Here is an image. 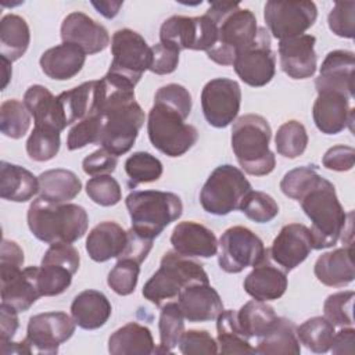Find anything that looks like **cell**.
Listing matches in <instances>:
<instances>
[{"instance_id":"603a6c76","label":"cell","mask_w":355,"mask_h":355,"mask_svg":"<svg viewBox=\"0 0 355 355\" xmlns=\"http://www.w3.org/2000/svg\"><path fill=\"white\" fill-rule=\"evenodd\" d=\"M178 304L184 319L193 323L214 320L223 311L220 295L209 283H194L184 287L178 295Z\"/></svg>"},{"instance_id":"d6a6232c","label":"cell","mask_w":355,"mask_h":355,"mask_svg":"<svg viewBox=\"0 0 355 355\" xmlns=\"http://www.w3.org/2000/svg\"><path fill=\"white\" fill-rule=\"evenodd\" d=\"M37 179L40 198L49 202H68L73 200L82 190L80 179L68 169H49L42 172Z\"/></svg>"},{"instance_id":"83f0119b","label":"cell","mask_w":355,"mask_h":355,"mask_svg":"<svg viewBox=\"0 0 355 355\" xmlns=\"http://www.w3.org/2000/svg\"><path fill=\"white\" fill-rule=\"evenodd\" d=\"M86 61V53L69 43L47 49L40 57V68L51 79L68 80L78 75Z\"/></svg>"},{"instance_id":"9c48e42d","label":"cell","mask_w":355,"mask_h":355,"mask_svg":"<svg viewBox=\"0 0 355 355\" xmlns=\"http://www.w3.org/2000/svg\"><path fill=\"white\" fill-rule=\"evenodd\" d=\"M111 53L112 61L105 76L135 89L143 73L151 67V47L140 33L123 28L112 35Z\"/></svg>"},{"instance_id":"cb8c5ba5","label":"cell","mask_w":355,"mask_h":355,"mask_svg":"<svg viewBox=\"0 0 355 355\" xmlns=\"http://www.w3.org/2000/svg\"><path fill=\"white\" fill-rule=\"evenodd\" d=\"M171 244L176 252L189 258H211L218 252V240L214 232L193 220L180 222L173 227Z\"/></svg>"},{"instance_id":"d6986e66","label":"cell","mask_w":355,"mask_h":355,"mask_svg":"<svg viewBox=\"0 0 355 355\" xmlns=\"http://www.w3.org/2000/svg\"><path fill=\"white\" fill-rule=\"evenodd\" d=\"M62 43L80 47L86 54H96L107 49L110 35L107 29L89 15L75 11L68 14L61 24Z\"/></svg>"},{"instance_id":"ac0fdd59","label":"cell","mask_w":355,"mask_h":355,"mask_svg":"<svg viewBox=\"0 0 355 355\" xmlns=\"http://www.w3.org/2000/svg\"><path fill=\"white\" fill-rule=\"evenodd\" d=\"M316 37L300 35L279 40V61L282 71L291 79H306L316 72Z\"/></svg>"},{"instance_id":"3957f363","label":"cell","mask_w":355,"mask_h":355,"mask_svg":"<svg viewBox=\"0 0 355 355\" xmlns=\"http://www.w3.org/2000/svg\"><path fill=\"white\" fill-rule=\"evenodd\" d=\"M218 28L215 46L207 51L209 60L219 65H233L239 53L247 49L257 37V18L239 3H211L205 12Z\"/></svg>"},{"instance_id":"e575fe53","label":"cell","mask_w":355,"mask_h":355,"mask_svg":"<svg viewBox=\"0 0 355 355\" xmlns=\"http://www.w3.org/2000/svg\"><path fill=\"white\" fill-rule=\"evenodd\" d=\"M31 42L26 21L17 14H7L0 22V57L8 61L19 60Z\"/></svg>"},{"instance_id":"db71d44e","label":"cell","mask_w":355,"mask_h":355,"mask_svg":"<svg viewBox=\"0 0 355 355\" xmlns=\"http://www.w3.org/2000/svg\"><path fill=\"white\" fill-rule=\"evenodd\" d=\"M178 345L180 352L184 355H211L218 352V343L207 330L183 331Z\"/></svg>"},{"instance_id":"8992f818","label":"cell","mask_w":355,"mask_h":355,"mask_svg":"<svg viewBox=\"0 0 355 355\" xmlns=\"http://www.w3.org/2000/svg\"><path fill=\"white\" fill-rule=\"evenodd\" d=\"M194 283H209L202 265L179 252L166 251L158 270L143 286L141 294L157 306L178 298L179 293Z\"/></svg>"},{"instance_id":"9a60e30c","label":"cell","mask_w":355,"mask_h":355,"mask_svg":"<svg viewBox=\"0 0 355 355\" xmlns=\"http://www.w3.org/2000/svg\"><path fill=\"white\" fill-rule=\"evenodd\" d=\"M233 68L239 78L252 87H262L272 80L276 71V57L270 49L269 31L258 28L255 40L237 54Z\"/></svg>"},{"instance_id":"d4e9b609","label":"cell","mask_w":355,"mask_h":355,"mask_svg":"<svg viewBox=\"0 0 355 355\" xmlns=\"http://www.w3.org/2000/svg\"><path fill=\"white\" fill-rule=\"evenodd\" d=\"M35 273L36 266H28L11 275L1 276V304L14 308L18 313L28 311L42 297Z\"/></svg>"},{"instance_id":"4dcf8cb0","label":"cell","mask_w":355,"mask_h":355,"mask_svg":"<svg viewBox=\"0 0 355 355\" xmlns=\"http://www.w3.org/2000/svg\"><path fill=\"white\" fill-rule=\"evenodd\" d=\"M39 193V179L28 169L6 161L0 164V196L14 202H25Z\"/></svg>"},{"instance_id":"f546056e","label":"cell","mask_w":355,"mask_h":355,"mask_svg":"<svg viewBox=\"0 0 355 355\" xmlns=\"http://www.w3.org/2000/svg\"><path fill=\"white\" fill-rule=\"evenodd\" d=\"M112 308L108 298L97 290H85L79 293L71 304V315L75 323L85 330H96L103 327Z\"/></svg>"},{"instance_id":"2e32d148","label":"cell","mask_w":355,"mask_h":355,"mask_svg":"<svg viewBox=\"0 0 355 355\" xmlns=\"http://www.w3.org/2000/svg\"><path fill=\"white\" fill-rule=\"evenodd\" d=\"M241 104L240 85L229 78H215L201 92V107L207 122L214 128H226L234 122Z\"/></svg>"},{"instance_id":"94428289","label":"cell","mask_w":355,"mask_h":355,"mask_svg":"<svg viewBox=\"0 0 355 355\" xmlns=\"http://www.w3.org/2000/svg\"><path fill=\"white\" fill-rule=\"evenodd\" d=\"M153 241H154V239L146 237V236L137 233L133 227H130L128 230V241H126L125 250L119 255L118 259L128 258V259L136 261L137 263H141L147 258L150 250L153 248Z\"/></svg>"},{"instance_id":"30bf717a","label":"cell","mask_w":355,"mask_h":355,"mask_svg":"<svg viewBox=\"0 0 355 355\" xmlns=\"http://www.w3.org/2000/svg\"><path fill=\"white\" fill-rule=\"evenodd\" d=\"M251 183L244 173L229 164L216 166L200 191V204L205 212L212 215H227L240 205L251 191Z\"/></svg>"},{"instance_id":"ffe728a7","label":"cell","mask_w":355,"mask_h":355,"mask_svg":"<svg viewBox=\"0 0 355 355\" xmlns=\"http://www.w3.org/2000/svg\"><path fill=\"white\" fill-rule=\"evenodd\" d=\"M355 55L348 50H333L324 57L315 86L318 93L337 92L354 97Z\"/></svg>"},{"instance_id":"11a10c76","label":"cell","mask_w":355,"mask_h":355,"mask_svg":"<svg viewBox=\"0 0 355 355\" xmlns=\"http://www.w3.org/2000/svg\"><path fill=\"white\" fill-rule=\"evenodd\" d=\"M154 103L166 104L183 114L184 118H187L191 111V94L184 86L178 83H168L161 86L155 93Z\"/></svg>"},{"instance_id":"7402d4cb","label":"cell","mask_w":355,"mask_h":355,"mask_svg":"<svg viewBox=\"0 0 355 355\" xmlns=\"http://www.w3.org/2000/svg\"><path fill=\"white\" fill-rule=\"evenodd\" d=\"M287 272L272 261L269 248H266L263 259L247 275L243 286L254 300L266 302L280 298L287 290Z\"/></svg>"},{"instance_id":"8fae6325","label":"cell","mask_w":355,"mask_h":355,"mask_svg":"<svg viewBox=\"0 0 355 355\" xmlns=\"http://www.w3.org/2000/svg\"><path fill=\"white\" fill-rule=\"evenodd\" d=\"M75 320L65 312H43L29 318L26 337L17 343V354L54 355L75 333Z\"/></svg>"},{"instance_id":"7c38bea8","label":"cell","mask_w":355,"mask_h":355,"mask_svg":"<svg viewBox=\"0 0 355 355\" xmlns=\"http://www.w3.org/2000/svg\"><path fill=\"white\" fill-rule=\"evenodd\" d=\"M218 39L215 21L207 14L201 17L173 15L159 29V43L182 50H211Z\"/></svg>"},{"instance_id":"484cf974","label":"cell","mask_w":355,"mask_h":355,"mask_svg":"<svg viewBox=\"0 0 355 355\" xmlns=\"http://www.w3.org/2000/svg\"><path fill=\"white\" fill-rule=\"evenodd\" d=\"M316 279L329 287H344L354 282L355 266L352 245H345L322 254L313 266Z\"/></svg>"},{"instance_id":"680465c9","label":"cell","mask_w":355,"mask_h":355,"mask_svg":"<svg viewBox=\"0 0 355 355\" xmlns=\"http://www.w3.org/2000/svg\"><path fill=\"white\" fill-rule=\"evenodd\" d=\"M118 164V159L114 154L108 153L104 148L96 150L90 155H87L82 161V168L85 173L90 176H98V175H110L115 171Z\"/></svg>"},{"instance_id":"6125c7cd","label":"cell","mask_w":355,"mask_h":355,"mask_svg":"<svg viewBox=\"0 0 355 355\" xmlns=\"http://www.w3.org/2000/svg\"><path fill=\"white\" fill-rule=\"evenodd\" d=\"M24 265V251L21 247L11 240L3 239L0 251V270L1 276L11 275L21 270Z\"/></svg>"},{"instance_id":"74e56055","label":"cell","mask_w":355,"mask_h":355,"mask_svg":"<svg viewBox=\"0 0 355 355\" xmlns=\"http://www.w3.org/2000/svg\"><path fill=\"white\" fill-rule=\"evenodd\" d=\"M236 316L240 329L248 338L262 337L277 319L275 309L265 301L259 300H251L245 302L236 312Z\"/></svg>"},{"instance_id":"ba28073f","label":"cell","mask_w":355,"mask_h":355,"mask_svg":"<svg viewBox=\"0 0 355 355\" xmlns=\"http://www.w3.org/2000/svg\"><path fill=\"white\" fill-rule=\"evenodd\" d=\"M186 119L178 110L162 103H154L147 119L151 144L168 157H180L187 153L196 144L198 130L186 123Z\"/></svg>"},{"instance_id":"4316f807","label":"cell","mask_w":355,"mask_h":355,"mask_svg":"<svg viewBox=\"0 0 355 355\" xmlns=\"http://www.w3.org/2000/svg\"><path fill=\"white\" fill-rule=\"evenodd\" d=\"M128 241V232L116 222L105 220L96 225L86 239V251L96 262L119 258Z\"/></svg>"},{"instance_id":"60d3db41","label":"cell","mask_w":355,"mask_h":355,"mask_svg":"<svg viewBox=\"0 0 355 355\" xmlns=\"http://www.w3.org/2000/svg\"><path fill=\"white\" fill-rule=\"evenodd\" d=\"M31 114L24 101L10 98L0 105V130L10 139H21L31 126Z\"/></svg>"},{"instance_id":"e7e4bbea","label":"cell","mask_w":355,"mask_h":355,"mask_svg":"<svg viewBox=\"0 0 355 355\" xmlns=\"http://www.w3.org/2000/svg\"><path fill=\"white\" fill-rule=\"evenodd\" d=\"M354 341H355L354 327L352 326L343 327L340 331L334 333L330 349L336 355L354 354Z\"/></svg>"},{"instance_id":"5b68a950","label":"cell","mask_w":355,"mask_h":355,"mask_svg":"<svg viewBox=\"0 0 355 355\" xmlns=\"http://www.w3.org/2000/svg\"><path fill=\"white\" fill-rule=\"evenodd\" d=\"M272 130L269 122L258 114L237 118L232 128V148L245 173L269 175L276 166L275 154L269 148Z\"/></svg>"},{"instance_id":"7bdbcfd3","label":"cell","mask_w":355,"mask_h":355,"mask_svg":"<svg viewBox=\"0 0 355 355\" xmlns=\"http://www.w3.org/2000/svg\"><path fill=\"white\" fill-rule=\"evenodd\" d=\"M60 132L49 126H35L26 140V153L36 162L53 159L60 151Z\"/></svg>"},{"instance_id":"52a82bcc","label":"cell","mask_w":355,"mask_h":355,"mask_svg":"<svg viewBox=\"0 0 355 355\" xmlns=\"http://www.w3.org/2000/svg\"><path fill=\"white\" fill-rule=\"evenodd\" d=\"M132 219V227L150 239L182 216L183 204L178 194L159 190L132 191L125 200Z\"/></svg>"},{"instance_id":"7a4b0ae2","label":"cell","mask_w":355,"mask_h":355,"mask_svg":"<svg viewBox=\"0 0 355 355\" xmlns=\"http://www.w3.org/2000/svg\"><path fill=\"white\" fill-rule=\"evenodd\" d=\"M298 201L312 222L309 230L313 240V250L334 247L345 233V225L352 218V212L345 214L338 201L334 184L319 176Z\"/></svg>"},{"instance_id":"b9f144b4","label":"cell","mask_w":355,"mask_h":355,"mask_svg":"<svg viewBox=\"0 0 355 355\" xmlns=\"http://www.w3.org/2000/svg\"><path fill=\"white\" fill-rule=\"evenodd\" d=\"M276 150L286 158H297L304 154L308 146V133L305 126L298 121L284 122L276 132Z\"/></svg>"},{"instance_id":"44dd1931","label":"cell","mask_w":355,"mask_h":355,"mask_svg":"<svg viewBox=\"0 0 355 355\" xmlns=\"http://www.w3.org/2000/svg\"><path fill=\"white\" fill-rule=\"evenodd\" d=\"M351 100L337 92L318 93L312 108L316 128L324 135H337L347 126L352 130L354 108L349 104Z\"/></svg>"},{"instance_id":"681fc988","label":"cell","mask_w":355,"mask_h":355,"mask_svg":"<svg viewBox=\"0 0 355 355\" xmlns=\"http://www.w3.org/2000/svg\"><path fill=\"white\" fill-rule=\"evenodd\" d=\"M103 129V119L97 114H92L76 122L67 137V148L69 151L83 148L87 144L98 143Z\"/></svg>"},{"instance_id":"816d5d0a","label":"cell","mask_w":355,"mask_h":355,"mask_svg":"<svg viewBox=\"0 0 355 355\" xmlns=\"http://www.w3.org/2000/svg\"><path fill=\"white\" fill-rule=\"evenodd\" d=\"M86 193L93 202L101 207H112L122 198L121 186L111 175H98L89 179Z\"/></svg>"},{"instance_id":"4fadbf2b","label":"cell","mask_w":355,"mask_h":355,"mask_svg":"<svg viewBox=\"0 0 355 355\" xmlns=\"http://www.w3.org/2000/svg\"><path fill=\"white\" fill-rule=\"evenodd\" d=\"M218 247V263L226 273H240L248 266H255L266 254L262 240L244 226L226 229L219 239Z\"/></svg>"},{"instance_id":"f1b7e54d","label":"cell","mask_w":355,"mask_h":355,"mask_svg":"<svg viewBox=\"0 0 355 355\" xmlns=\"http://www.w3.org/2000/svg\"><path fill=\"white\" fill-rule=\"evenodd\" d=\"M24 104L33 116L35 126H49L58 132L67 128L58 97L42 85L31 86L24 94Z\"/></svg>"},{"instance_id":"f5cc1de1","label":"cell","mask_w":355,"mask_h":355,"mask_svg":"<svg viewBox=\"0 0 355 355\" xmlns=\"http://www.w3.org/2000/svg\"><path fill=\"white\" fill-rule=\"evenodd\" d=\"M327 22L334 35L352 39L355 33V1H337L329 12Z\"/></svg>"},{"instance_id":"ab89813d","label":"cell","mask_w":355,"mask_h":355,"mask_svg":"<svg viewBox=\"0 0 355 355\" xmlns=\"http://www.w3.org/2000/svg\"><path fill=\"white\" fill-rule=\"evenodd\" d=\"M334 333V326L324 316H313L297 327L298 341L316 354L330 349Z\"/></svg>"},{"instance_id":"7dc6e473","label":"cell","mask_w":355,"mask_h":355,"mask_svg":"<svg viewBox=\"0 0 355 355\" xmlns=\"http://www.w3.org/2000/svg\"><path fill=\"white\" fill-rule=\"evenodd\" d=\"M140 263L133 259L121 258L110 270L107 283L118 295H129L135 291L139 280Z\"/></svg>"},{"instance_id":"d590c367","label":"cell","mask_w":355,"mask_h":355,"mask_svg":"<svg viewBox=\"0 0 355 355\" xmlns=\"http://www.w3.org/2000/svg\"><path fill=\"white\" fill-rule=\"evenodd\" d=\"M96 86L97 80H89L57 96L64 112L67 126L94 114Z\"/></svg>"},{"instance_id":"c3c4849f","label":"cell","mask_w":355,"mask_h":355,"mask_svg":"<svg viewBox=\"0 0 355 355\" xmlns=\"http://www.w3.org/2000/svg\"><path fill=\"white\" fill-rule=\"evenodd\" d=\"M355 293L349 291H338L330 294L323 304L324 318L333 324L340 327H349L354 324L352 319V302Z\"/></svg>"},{"instance_id":"8d00e7d4","label":"cell","mask_w":355,"mask_h":355,"mask_svg":"<svg viewBox=\"0 0 355 355\" xmlns=\"http://www.w3.org/2000/svg\"><path fill=\"white\" fill-rule=\"evenodd\" d=\"M237 311L223 309L216 318L218 352L220 354H257L250 338L239 326Z\"/></svg>"},{"instance_id":"9f6ffc18","label":"cell","mask_w":355,"mask_h":355,"mask_svg":"<svg viewBox=\"0 0 355 355\" xmlns=\"http://www.w3.org/2000/svg\"><path fill=\"white\" fill-rule=\"evenodd\" d=\"M42 263L60 265L69 269L75 275L79 269L80 257L78 250L71 243H54L50 244V248L44 252Z\"/></svg>"},{"instance_id":"ee69618b","label":"cell","mask_w":355,"mask_h":355,"mask_svg":"<svg viewBox=\"0 0 355 355\" xmlns=\"http://www.w3.org/2000/svg\"><path fill=\"white\" fill-rule=\"evenodd\" d=\"M161 161L150 153L137 151L129 155L125 161V172L129 176V184L155 182L162 175Z\"/></svg>"},{"instance_id":"bcb514c9","label":"cell","mask_w":355,"mask_h":355,"mask_svg":"<svg viewBox=\"0 0 355 355\" xmlns=\"http://www.w3.org/2000/svg\"><path fill=\"white\" fill-rule=\"evenodd\" d=\"M240 211L257 223H266L277 216L279 205L272 196L263 191L251 190L244 197Z\"/></svg>"},{"instance_id":"f35d334b","label":"cell","mask_w":355,"mask_h":355,"mask_svg":"<svg viewBox=\"0 0 355 355\" xmlns=\"http://www.w3.org/2000/svg\"><path fill=\"white\" fill-rule=\"evenodd\" d=\"M159 345L154 352L169 354L178 347L184 331V316L178 301H168L161 306L159 312Z\"/></svg>"},{"instance_id":"6da1fadb","label":"cell","mask_w":355,"mask_h":355,"mask_svg":"<svg viewBox=\"0 0 355 355\" xmlns=\"http://www.w3.org/2000/svg\"><path fill=\"white\" fill-rule=\"evenodd\" d=\"M103 119L98 144L119 157L135 144L146 115L135 98V89L104 76L96 86V111Z\"/></svg>"},{"instance_id":"e0dca14e","label":"cell","mask_w":355,"mask_h":355,"mask_svg":"<svg viewBox=\"0 0 355 355\" xmlns=\"http://www.w3.org/2000/svg\"><path fill=\"white\" fill-rule=\"evenodd\" d=\"M312 250L311 230L302 223H288L275 237L269 255L284 272H290L302 263Z\"/></svg>"},{"instance_id":"836d02e7","label":"cell","mask_w":355,"mask_h":355,"mask_svg":"<svg viewBox=\"0 0 355 355\" xmlns=\"http://www.w3.org/2000/svg\"><path fill=\"white\" fill-rule=\"evenodd\" d=\"M255 351L263 355H298L301 347L294 322L277 316L268 333L258 338Z\"/></svg>"},{"instance_id":"1f68e13d","label":"cell","mask_w":355,"mask_h":355,"mask_svg":"<svg viewBox=\"0 0 355 355\" xmlns=\"http://www.w3.org/2000/svg\"><path fill=\"white\" fill-rule=\"evenodd\" d=\"M154 338L148 327L130 322L115 330L108 338V352L112 355L154 354Z\"/></svg>"},{"instance_id":"5bb4252c","label":"cell","mask_w":355,"mask_h":355,"mask_svg":"<svg viewBox=\"0 0 355 355\" xmlns=\"http://www.w3.org/2000/svg\"><path fill=\"white\" fill-rule=\"evenodd\" d=\"M263 18L273 37L283 40L304 35L318 18L313 1H268Z\"/></svg>"},{"instance_id":"be15d7a7","label":"cell","mask_w":355,"mask_h":355,"mask_svg":"<svg viewBox=\"0 0 355 355\" xmlns=\"http://www.w3.org/2000/svg\"><path fill=\"white\" fill-rule=\"evenodd\" d=\"M18 312L1 304L0 305V343L11 341L18 329Z\"/></svg>"},{"instance_id":"03108f58","label":"cell","mask_w":355,"mask_h":355,"mask_svg":"<svg viewBox=\"0 0 355 355\" xmlns=\"http://www.w3.org/2000/svg\"><path fill=\"white\" fill-rule=\"evenodd\" d=\"M92 4L98 10L100 14H103L105 18H114L118 12H119V8L122 7V3L121 1H100V3H96V1H92Z\"/></svg>"},{"instance_id":"003e7915","label":"cell","mask_w":355,"mask_h":355,"mask_svg":"<svg viewBox=\"0 0 355 355\" xmlns=\"http://www.w3.org/2000/svg\"><path fill=\"white\" fill-rule=\"evenodd\" d=\"M0 58H1V62H3V83H1V89H6V86H7V83H8L10 78H11V61H8V60H6L3 57H0Z\"/></svg>"},{"instance_id":"91938a15","label":"cell","mask_w":355,"mask_h":355,"mask_svg":"<svg viewBox=\"0 0 355 355\" xmlns=\"http://www.w3.org/2000/svg\"><path fill=\"white\" fill-rule=\"evenodd\" d=\"M354 161H355V150L349 146H343V144L330 147L322 158V164L326 169L337 171V172H345L352 169Z\"/></svg>"},{"instance_id":"277c9868","label":"cell","mask_w":355,"mask_h":355,"mask_svg":"<svg viewBox=\"0 0 355 355\" xmlns=\"http://www.w3.org/2000/svg\"><path fill=\"white\" fill-rule=\"evenodd\" d=\"M31 233L47 244L73 243L85 236L89 216L83 207L71 202L54 204L36 198L28 208Z\"/></svg>"},{"instance_id":"6f0895ef","label":"cell","mask_w":355,"mask_h":355,"mask_svg":"<svg viewBox=\"0 0 355 355\" xmlns=\"http://www.w3.org/2000/svg\"><path fill=\"white\" fill-rule=\"evenodd\" d=\"M153 61L148 71L157 75H168L172 73L179 64V50L165 46L162 43H157L151 47Z\"/></svg>"},{"instance_id":"f907efd6","label":"cell","mask_w":355,"mask_h":355,"mask_svg":"<svg viewBox=\"0 0 355 355\" xmlns=\"http://www.w3.org/2000/svg\"><path fill=\"white\" fill-rule=\"evenodd\" d=\"M319 176L320 175L318 173V168L315 165L298 166L288 171L283 176L280 182V189L284 196L298 201Z\"/></svg>"},{"instance_id":"f6af8a7d","label":"cell","mask_w":355,"mask_h":355,"mask_svg":"<svg viewBox=\"0 0 355 355\" xmlns=\"http://www.w3.org/2000/svg\"><path fill=\"white\" fill-rule=\"evenodd\" d=\"M73 273L60 265L53 263H42L36 266V284L39 288L40 295L43 297H53L62 294L72 282Z\"/></svg>"}]
</instances>
